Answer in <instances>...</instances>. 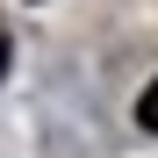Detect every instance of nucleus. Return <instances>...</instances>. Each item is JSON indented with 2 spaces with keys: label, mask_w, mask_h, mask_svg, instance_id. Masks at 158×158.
<instances>
[{
  "label": "nucleus",
  "mask_w": 158,
  "mask_h": 158,
  "mask_svg": "<svg viewBox=\"0 0 158 158\" xmlns=\"http://www.w3.org/2000/svg\"><path fill=\"white\" fill-rule=\"evenodd\" d=\"M137 122L158 137V79H151V86H144V101H137Z\"/></svg>",
  "instance_id": "1"
},
{
  "label": "nucleus",
  "mask_w": 158,
  "mask_h": 158,
  "mask_svg": "<svg viewBox=\"0 0 158 158\" xmlns=\"http://www.w3.org/2000/svg\"><path fill=\"white\" fill-rule=\"evenodd\" d=\"M7 58H15V43H7V29H0V79H7Z\"/></svg>",
  "instance_id": "2"
}]
</instances>
